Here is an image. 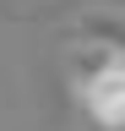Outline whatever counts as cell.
I'll return each mask as SVG.
<instances>
[{"label":"cell","mask_w":125,"mask_h":131,"mask_svg":"<svg viewBox=\"0 0 125 131\" xmlns=\"http://www.w3.org/2000/svg\"><path fill=\"white\" fill-rule=\"evenodd\" d=\"M71 82L87 120H98L103 131H125V55L120 49L82 44L71 55Z\"/></svg>","instance_id":"1"}]
</instances>
